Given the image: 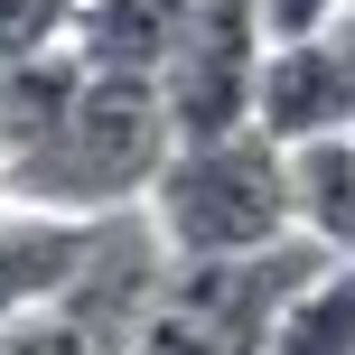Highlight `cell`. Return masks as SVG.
Masks as SVG:
<instances>
[{"label": "cell", "mask_w": 355, "mask_h": 355, "mask_svg": "<svg viewBox=\"0 0 355 355\" xmlns=\"http://www.w3.org/2000/svg\"><path fill=\"white\" fill-rule=\"evenodd\" d=\"M262 0H196L187 37H178L159 94H168V122L178 141H225V131H252V103H262Z\"/></svg>", "instance_id": "3957f363"}, {"label": "cell", "mask_w": 355, "mask_h": 355, "mask_svg": "<svg viewBox=\"0 0 355 355\" xmlns=\"http://www.w3.org/2000/svg\"><path fill=\"white\" fill-rule=\"evenodd\" d=\"M75 10H85V0H0V66L56 56L75 37Z\"/></svg>", "instance_id": "30bf717a"}, {"label": "cell", "mask_w": 355, "mask_h": 355, "mask_svg": "<svg viewBox=\"0 0 355 355\" xmlns=\"http://www.w3.org/2000/svg\"><path fill=\"white\" fill-rule=\"evenodd\" d=\"M94 234H103V225H85V215H37V206H19L10 234H0V327L66 300V290L85 281V262H94Z\"/></svg>", "instance_id": "5b68a950"}, {"label": "cell", "mask_w": 355, "mask_h": 355, "mask_svg": "<svg viewBox=\"0 0 355 355\" xmlns=\"http://www.w3.org/2000/svg\"><path fill=\"white\" fill-rule=\"evenodd\" d=\"M262 355H355V262H318L271 318Z\"/></svg>", "instance_id": "ba28073f"}, {"label": "cell", "mask_w": 355, "mask_h": 355, "mask_svg": "<svg viewBox=\"0 0 355 355\" xmlns=\"http://www.w3.org/2000/svg\"><path fill=\"white\" fill-rule=\"evenodd\" d=\"M168 150H178L168 94L141 85V75H94L85 66L75 112L37 150H19V159L0 168V187H10L19 206H37V215H85V225H103V215L150 206Z\"/></svg>", "instance_id": "6da1fadb"}, {"label": "cell", "mask_w": 355, "mask_h": 355, "mask_svg": "<svg viewBox=\"0 0 355 355\" xmlns=\"http://www.w3.org/2000/svg\"><path fill=\"white\" fill-rule=\"evenodd\" d=\"M252 131H271L281 150H309V141L355 131V56H346L337 28H318V37H271Z\"/></svg>", "instance_id": "277c9868"}, {"label": "cell", "mask_w": 355, "mask_h": 355, "mask_svg": "<svg viewBox=\"0 0 355 355\" xmlns=\"http://www.w3.org/2000/svg\"><path fill=\"white\" fill-rule=\"evenodd\" d=\"M187 10L196 0H85L66 47L85 56L94 75H141V85H159L178 37H187Z\"/></svg>", "instance_id": "8992f818"}, {"label": "cell", "mask_w": 355, "mask_h": 355, "mask_svg": "<svg viewBox=\"0 0 355 355\" xmlns=\"http://www.w3.org/2000/svg\"><path fill=\"white\" fill-rule=\"evenodd\" d=\"M0 168H10V66H0Z\"/></svg>", "instance_id": "7c38bea8"}, {"label": "cell", "mask_w": 355, "mask_h": 355, "mask_svg": "<svg viewBox=\"0 0 355 355\" xmlns=\"http://www.w3.org/2000/svg\"><path fill=\"white\" fill-rule=\"evenodd\" d=\"M290 178H300V234L337 262H355V131L290 150Z\"/></svg>", "instance_id": "52a82bcc"}, {"label": "cell", "mask_w": 355, "mask_h": 355, "mask_svg": "<svg viewBox=\"0 0 355 355\" xmlns=\"http://www.w3.org/2000/svg\"><path fill=\"white\" fill-rule=\"evenodd\" d=\"M131 337L85 300H56V309H28V318L0 327V355H122Z\"/></svg>", "instance_id": "9c48e42d"}, {"label": "cell", "mask_w": 355, "mask_h": 355, "mask_svg": "<svg viewBox=\"0 0 355 355\" xmlns=\"http://www.w3.org/2000/svg\"><path fill=\"white\" fill-rule=\"evenodd\" d=\"M141 215L178 262H234V252H271L300 234V178L271 131L178 141Z\"/></svg>", "instance_id": "7a4b0ae2"}, {"label": "cell", "mask_w": 355, "mask_h": 355, "mask_svg": "<svg viewBox=\"0 0 355 355\" xmlns=\"http://www.w3.org/2000/svg\"><path fill=\"white\" fill-rule=\"evenodd\" d=\"M337 37H346V56H355V10H346V19H337Z\"/></svg>", "instance_id": "5bb4252c"}, {"label": "cell", "mask_w": 355, "mask_h": 355, "mask_svg": "<svg viewBox=\"0 0 355 355\" xmlns=\"http://www.w3.org/2000/svg\"><path fill=\"white\" fill-rule=\"evenodd\" d=\"M346 10L355 0H262V28L271 37H318V28H337Z\"/></svg>", "instance_id": "8fae6325"}, {"label": "cell", "mask_w": 355, "mask_h": 355, "mask_svg": "<svg viewBox=\"0 0 355 355\" xmlns=\"http://www.w3.org/2000/svg\"><path fill=\"white\" fill-rule=\"evenodd\" d=\"M10 215H19V196H10V187H0V234H10Z\"/></svg>", "instance_id": "4fadbf2b"}]
</instances>
